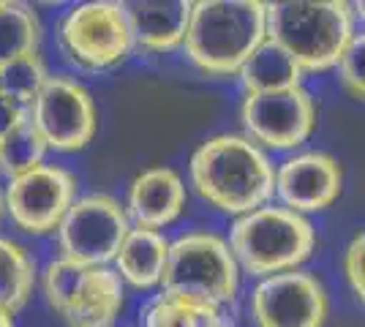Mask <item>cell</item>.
<instances>
[{
	"mask_svg": "<svg viewBox=\"0 0 365 327\" xmlns=\"http://www.w3.org/2000/svg\"><path fill=\"white\" fill-rule=\"evenodd\" d=\"M191 186L221 213L245 216L275 194V167L270 156L243 134H215L205 140L188 161Z\"/></svg>",
	"mask_w": 365,
	"mask_h": 327,
	"instance_id": "obj_1",
	"label": "cell"
},
{
	"mask_svg": "<svg viewBox=\"0 0 365 327\" xmlns=\"http://www.w3.org/2000/svg\"><path fill=\"white\" fill-rule=\"evenodd\" d=\"M354 36V11L344 0L264 3V38L284 49L303 74L335 68Z\"/></svg>",
	"mask_w": 365,
	"mask_h": 327,
	"instance_id": "obj_2",
	"label": "cell"
},
{
	"mask_svg": "<svg viewBox=\"0 0 365 327\" xmlns=\"http://www.w3.org/2000/svg\"><path fill=\"white\" fill-rule=\"evenodd\" d=\"M264 41L262 0H197L182 47L188 61L213 79L237 77L251 52Z\"/></svg>",
	"mask_w": 365,
	"mask_h": 327,
	"instance_id": "obj_3",
	"label": "cell"
},
{
	"mask_svg": "<svg viewBox=\"0 0 365 327\" xmlns=\"http://www.w3.org/2000/svg\"><path fill=\"white\" fill-rule=\"evenodd\" d=\"M229 249L240 270L267 279L297 270L317 251V229L308 216L292 213L281 204H262L237 216L229 232Z\"/></svg>",
	"mask_w": 365,
	"mask_h": 327,
	"instance_id": "obj_4",
	"label": "cell"
},
{
	"mask_svg": "<svg viewBox=\"0 0 365 327\" xmlns=\"http://www.w3.org/2000/svg\"><path fill=\"white\" fill-rule=\"evenodd\" d=\"M44 300L68 327H115L125 303L120 276L112 267H82L52 259L41 276Z\"/></svg>",
	"mask_w": 365,
	"mask_h": 327,
	"instance_id": "obj_5",
	"label": "cell"
},
{
	"mask_svg": "<svg viewBox=\"0 0 365 327\" xmlns=\"http://www.w3.org/2000/svg\"><path fill=\"white\" fill-rule=\"evenodd\" d=\"M161 289L191 295L213 306H227L240 289V267L224 237L215 232H188L169 243Z\"/></svg>",
	"mask_w": 365,
	"mask_h": 327,
	"instance_id": "obj_6",
	"label": "cell"
},
{
	"mask_svg": "<svg viewBox=\"0 0 365 327\" xmlns=\"http://www.w3.org/2000/svg\"><path fill=\"white\" fill-rule=\"evenodd\" d=\"M61 47L79 68H115L134 49L123 3L91 0L68 9L61 22Z\"/></svg>",
	"mask_w": 365,
	"mask_h": 327,
	"instance_id": "obj_7",
	"label": "cell"
},
{
	"mask_svg": "<svg viewBox=\"0 0 365 327\" xmlns=\"http://www.w3.org/2000/svg\"><path fill=\"white\" fill-rule=\"evenodd\" d=\"M28 123L38 131L46 150L76 153L96 137L98 109L82 82L63 74H49L44 88L28 107Z\"/></svg>",
	"mask_w": 365,
	"mask_h": 327,
	"instance_id": "obj_8",
	"label": "cell"
},
{
	"mask_svg": "<svg viewBox=\"0 0 365 327\" xmlns=\"http://www.w3.org/2000/svg\"><path fill=\"white\" fill-rule=\"evenodd\" d=\"M131 229L123 204L109 194H85L74 199L58 224L63 259L82 267H107Z\"/></svg>",
	"mask_w": 365,
	"mask_h": 327,
	"instance_id": "obj_9",
	"label": "cell"
},
{
	"mask_svg": "<svg viewBox=\"0 0 365 327\" xmlns=\"http://www.w3.org/2000/svg\"><path fill=\"white\" fill-rule=\"evenodd\" d=\"M245 140L267 150H294L317 128V101L303 85L278 93H245L240 107Z\"/></svg>",
	"mask_w": 365,
	"mask_h": 327,
	"instance_id": "obj_10",
	"label": "cell"
},
{
	"mask_svg": "<svg viewBox=\"0 0 365 327\" xmlns=\"http://www.w3.org/2000/svg\"><path fill=\"white\" fill-rule=\"evenodd\" d=\"M76 175L61 164H38L36 170L9 180L3 204L16 227L28 234L55 232L76 199Z\"/></svg>",
	"mask_w": 365,
	"mask_h": 327,
	"instance_id": "obj_11",
	"label": "cell"
},
{
	"mask_svg": "<svg viewBox=\"0 0 365 327\" xmlns=\"http://www.w3.org/2000/svg\"><path fill=\"white\" fill-rule=\"evenodd\" d=\"M330 313L327 289L308 270H287L259 279L251 292L257 327H324Z\"/></svg>",
	"mask_w": 365,
	"mask_h": 327,
	"instance_id": "obj_12",
	"label": "cell"
},
{
	"mask_svg": "<svg viewBox=\"0 0 365 327\" xmlns=\"http://www.w3.org/2000/svg\"><path fill=\"white\" fill-rule=\"evenodd\" d=\"M344 172L330 153L308 150L287 158L275 170V197L292 213H322L341 197Z\"/></svg>",
	"mask_w": 365,
	"mask_h": 327,
	"instance_id": "obj_13",
	"label": "cell"
},
{
	"mask_svg": "<svg viewBox=\"0 0 365 327\" xmlns=\"http://www.w3.org/2000/svg\"><path fill=\"white\" fill-rule=\"evenodd\" d=\"M185 202L188 194L180 175L172 167H150L131 180L123 210L128 221H134V227L158 232L182 216Z\"/></svg>",
	"mask_w": 365,
	"mask_h": 327,
	"instance_id": "obj_14",
	"label": "cell"
},
{
	"mask_svg": "<svg viewBox=\"0 0 365 327\" xmlns=\"http://www.w3.org/2000/svg\"><path fill=\"white\" fill-rule=\"evenodd\" d=\"M191 0H134L123 3L128 31L134 47L148 52H172L182 44L188 19H191Z\"/></svg>",
	"mask_w": 365,
	"mask_h": 327,
	"instance_id": "obj_15",
	"label": "cell"
},
{
	"mask_svg": "<svg viewBox=\"0 0 365 327\" xmlns=\"http://www.w3.org/2000/svg\"><path fill=\"white\" fill-rule=\"evenodd\" d=\"M169 240L161 232L131 227L123 237L120 249L115 254V273L120 281L131 284L134 289H153L161 284L164 265H167Z\"/></svg>",
	"mask_w": 365,
	"mask_h": 327,
	"instance_id": "obj_16",
	"label": "cell"
},
{
	"mask_svg": "<svg viewBox=\"0 0 365 327\" xmlns=\"http://www.w3.org/2000/svg\"><path fill=\"white\" fill-rule=\"evenodd\" d=\"M245 93H278L303 85V71L284 49L273 41H262L237 71Z\"/></svg>",
	"mask_w": 365,
	"mask_h": 327,
	"instance_id": "obj_17",
	"label": "cell"
},
{
	"mask_svg": "<svg viewBox=\"0 0 365 327\" xmlns=\"http://www.w3.org/2000/svg\"><path fill=\"white\" fill-rule=\"evenodd\" d=\"M38 281L36 259L11 237H0V311H22Z\"/></svg>",
	"mask_w": 365,
	"mask_h": 327,
	"instance_id": "obj_18",
	"label": "cell"
},
{
	"mask_svg": "<svg viewBox=\"0 0 365 327\" xmlns=\"http://www.w3.org/2000/svg\"><path fill=\"white\" fill-rule=\"evenodd\" d=\"M145 327H229L221 306L191 295L161 292L145 308Z\"/></svg>",
	"mask_w": 365,
	"mask_h": 327,
	"instance_id": "obj_19",
	"label": "cell"
},
{
	"mask_svg": "<svg viewBox=\"0 0 365 327\" xmlns=\"http://www.w3.org/2000/svg\"><path fill=\"white\" fill-rule=\"evenodd\" d=\"M41 19L38 11L19 0H0V66L38 52Z\"/></svg>",
	"mask_w": 365,
	"mask_h": 327,
	"instance_id": "obj_20",
	"label": "cell"
},
{
	"mask_svg": "<svg viewBox=\"0 0 365 327\" xmlns=\"http://www.w3.org/2000/svg\"><path fill=\"white\" fill-rule=\"evenodd\" d=\"M44 156L46 145L38 137V131L31 123H22L6 140H0V175L14 180L19 175L36 170L38 164H44Z\"/></svg>",
	"mask_w": 365,
	"mask_h": 327,
	"instance_id": "obj_21",
	"label": "cell"
},
{
	"mask_svg": "<svg viewBox=\"0 0 365 327\" xmlns=\"http://www.w3.org/2000/svg\"><path fill=\"white\" fill-rule=\"evenodd\" d=\"M46 77H49V71L38 52L22 55L16 61L0 66V93L14 98L22 107H31V101L44 88Z\"/></svg>",
	"mask_w": 365,
	"mask_h": 327,
	"instance_id": "obj_22",
	"label": "cell"
},
{
	"mask_svg": "<svg viewBox=\"0 0 365 327\" xmlns=\"http://www.w3.org/2000/svg\"><path fill=\"white\" fill-rule=\"evenodd\" d=\"M338 79L344 85V90L354 98V101H363L365 95V38L363 33H357L351 38V44L346 47V52L341 55L338 61Z\"/></svg>",
	"mask_w": 365,
	"mask_h": 327,
	"instance_id": "obj_23",
	"label": "cell"
},
{
	"mask_svg": "<svg viewBox=\"0 0 365 327\" xmlns=\"http://www.w3.org/2000/svg\"><path fill=\"white\" fill-rule=\"evenodd\" d=\"M341 265H344V276H346V284H349L351 295L363 303V297H365V234L363 232H357L349 240Z\"/></svg>",
	"mask_w": 365,
	"mask_h": 327,
	"instance_id": "obj_24",
	"label": "cell"
},
{
	"mask_svg": "<svg viewBox=\"0 0 365 327\" xmlns=\"http://www.w3.org/2000/svg\"><path fill=\"white\" fill-rule=\"evenodd\" d=\"M22 123H28V107H22L14 98L0 93V140H6Z\"/></svg>",
	"mask_w": 365,
	"mask_h": 327,
	"instance_id": "obj_25",
	"label": "cell"
},
{
	"mask_svg": "<svg viewBox=\"0 0 365 327\" xmlns=\"http://www.w3.org/2000/svg\"><path fill=\"white\" fill-rule=\"evenodd\" d=\"M0 327H16L14 325V316L6 311H0Z\"/></svg>",
	"mask_w": 365,
	"mask_h": 327,
	"instance_id": "obj_26",
	"label": "cell"
},
{
	"mask_svg": "<svg viewBox=\"0 0 365 327\" xmlns=\"http://www.w3.org/2000/svg\"><path fill=\"white\" fill-rule=\"evenodd\" d=\"M3 213H6V204H3V188H0V218H3Z\"/></svg>",
	"mask_w": 365,
	"mask_h": 327,
	"instance_id": "obj_27",
	"label": "cell"
}]
</instances>
